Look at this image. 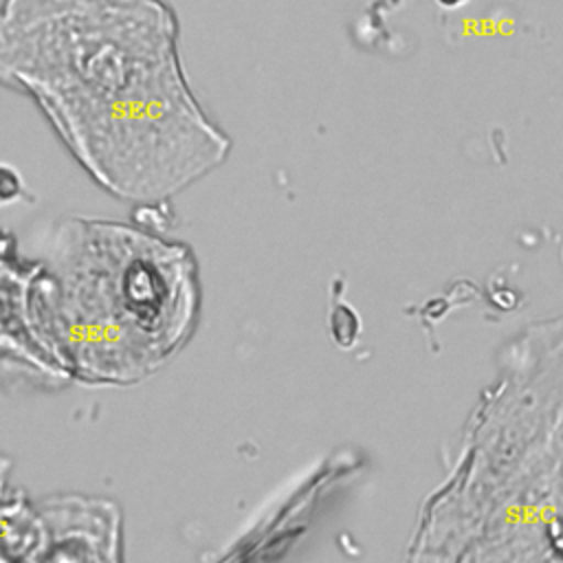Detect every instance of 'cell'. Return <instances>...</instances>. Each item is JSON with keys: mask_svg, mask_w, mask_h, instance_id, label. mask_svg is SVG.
Listing matches in <instances>:
<instances>
[{"mask_svg": "<svg viewBox=\"0 0 563 563\" xmlns=\"http://www.w3.org/2000/svg\"><path fill=\"white\" fill-rule=\"evenodd\" d=\"M183 244L114 220L70 218L35 266L26 319L81 380L134 383L161 367L196 319Z\"/></svg>", "mask_w": 563, "mask_h": 563, "instance_id": "obj_2", "label": "cell"}, {"mask_svg": "<svg viewBox=\"0 0 563 563\" xmlns=\"http://www.w3.org/2000/svg\"><path fill=\"white\" fill-rule=\"evenodd\" d=\"M20 189H22L20 174L0 165V205L7 200H15L20 196Z\"/></svg>", "mask_w": 563, "mask_h": 563, "instance_id": "obj_4", "label": "cell"}, {"mask_svg": "<svg viewBox=\"0 0 563 563\" xmlns=\"http://www.w3.org/2000/svg\"><path fill=\"white\" fill-rule=\"evenodd\" d=\"M328 328L339 347H352L358 339L361 321H358V314L354 308H350L347 303H336L330 312Z\"/></svg>", "mask_w": 563, "mask_h": 563, "instance_id": "obj_3", "label": "cell"}, {"mask_svg": "<svg viewBox=\"0 0 563 563\" xmlns=\"http://www.w3.org/2000/svg\"><path fill=\"white\" fill-rule=\"evenodd\" d=\"M440 7H444V9H460V7H464V4H468L471 0H435Z\"/></svg>", "mask_w": 563, "mask_h": 563, "instance_id": "obj_5", "label": "cell"}, {"mask_svg": "<svg viewBox=\"0 0 563 563\" xmlns=\"http://www.w3.org/2000/svg\"><path fill=\"white\" fill-rule=\"evenodd\" d=\"M0 86L26 95L108 194L161 205L224 156L163 0H2Z\"/></svg>", "mask_w": 563, "mask_h": 563, "instance_id": "obj_1", "label": "cell"}]
</instances>
